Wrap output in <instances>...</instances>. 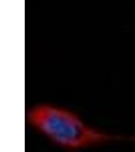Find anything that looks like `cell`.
Instances as JSON below:
<instances>
[{
  "label": "cell",
  "mask_w": 135,
  "mask_h": 152,
  "mask_svg": "<svg viewBox=\"0 0 135 152\" xmlns=\"http://www.w3.org/2000/svg\"><path fill=\"white\" fill-rule=\"evenodd\" d=\"M26 119L33 128L65 149H83L112 138L86 124L72 111L49 104L32 107L26 114Z\"/></svg>",
  "instance_id": "1"
}]
</instances>
